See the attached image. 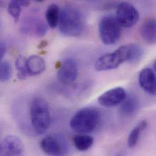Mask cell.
I'll return each instance as SVG.
<instances>
[{"label": "cell", "mask_w": 156, "mask_h": 156, "mask_svg": "<svg viewBox=\"0 0 156 156\" xmlns=\"http://www.w3.org/2000/svg\"><path fill=\"white\" fill-rule=\"evenodd\" d=\"M58 29L68 37H77L83 32L85 23L81 12L73 6H67L60 12Z\"/></svg>", "instance_id": "cell-1"}, {"label": "cell", "mask_w": 156, "mask_h": 156, "mask_svg": "<svg viewBox=\"0 0 156 156\" xmlns=\"http://www.w3.org/2000/svg\"><path fill=\"white\" fill-rule=\"evenodd\" d=\"M30 117L32 126L38 134H44L49 128L51 114L47 101L42 97L34 98L30 103Z\"/></svg>", "instance_id": "cell-2"}, {"label": "cell", "mask_w": 156, "mask_h": 156, "mask_svg": "<svg viewBox=\"0 0 156 156\" xmlns=\"http://www.w3.org/2000/svg\"><path fill=\"white\" fill-rule=\"evenodd\" d=\"M100 119L99 112L92 108H85L77 111L70 121V126L75 132L87 134L97 126Z\"/></svg>", "instance_id": "cell-3"}, {"label": "cell", "mask_w": 156, "mask_h": 156, "mask_svg": "<svg viewBox=\"0 0 156 156\" xmlns=\"http://www.w3.org/2000/svg\"><path fill=\"white\" fill-rule=\"evenodd\" d=\"M129 61V51L127 44L121 46L112 53L101 56L95 64L97 71L101 72L115 69L124 62Z\"/></svg>", "instance_id": "cell-4"}, {"label": "cell", "mask_w": 156, "mask_h": 156, "mask_svg": "<svg viewBox=\"0 0 156 156\" xmlns=\"http://www.w3.org/2000/svg\"><path fill=\"white\" fill-rule=\"evenodd\" d=\"M121 27L115 17L106 16L102 18L99 23L98 30L103 43L110 46L118 42L121 36Z\"/></svg>", "instance_id": "cell-5"}, {"label": "cell", "mask_w": 156, "mask_h": 156, "mask_svg": "<svg viewBox=\"0 0 156 156\" xmlns=\"http://www.w3.org/2000/svg\"><path fill=\"white\" fill-rule=\"evenodd\" d=\"M41 150L49 156H64L68 153V144L65 138L60 134H50L40 142Z\"/></svg>", "instance_id": "cell-6"}, {"label": "cell", "mask_w": 156, "mask_h": 156, "mask_svg": "<svg viewBox=\"0 0 156 156\" xmlns=\"http://www.w3.org/2000/svg\"><path fill=\"white\" fill-rule=\"evenodd\" d=\"M139 18L138 10L131 4L123 2L118 5L115 18L122 27H132L138 22Z\"/></svg>", "instance_id": "cell-7"}, {"label": "cell", "mask_w": 156, "mask_h": 156, "mask_svg": "<svg viewBox=\"0 0 156 156\" xmlns=\"http://www.w3.org/2000/svg\"><path fill=\"white\" fill-rule=\"evenodd\" d=\"M23 152V143L15 136H7L0 142V156H21Z\"/></svg>", "instance_id": "cell-8"}, {"label": "cell", "mask_w": 156, "mask_h": 156, "mask_svg": "<svg viewBox=\"0 0 156 156\" xmlns=\"http://www.w3.org/2000/svg\"><path fill=\"white\" fill-rule=\"evenodd\" d=\"M126 97L125 90L121 87H116L109 89L98 98V101L101 106L105 107H113L120 105Z\"/></svg>", "instance_id": "cell-9"}, {"label": "cell", "mask_w": 156, "mask_h": 156, "mask_svg": "<svg viewBox=\"0 0 156 156\" xmlns=\"http://www.w3.org/2000/svg\"><path fill=\"white\" fill-rule=\"evenodd\" d=\"M78 74L77 62L74 60L69 58L62 63L58 71L57 77L61 83L65 84H70L76 80Z\"/></svg>", "instance_id": "cell-10"}, {"label": "cell", "mask_w": 156, "mask_h": 156, "mask_svg": "<svg viewBox=\"0 0 156 156\" xmlns=\"http://www.w3.org/2000/svg\"><path fill=\"white\" fill-rule=\"evenodd\" d=\"M139 83L140 86L145 92L151 95H156V75L152 69L145 68L140 73Z\"/></svg>", "instance_id": "cell-11"}, {"label": "cell", "mask_w": 156, "mask_h": 156, "mask_svg": "<svg viewBox=\"0 0 156 156\" xmlns=\"http://www.w3.org/2000/svg\"><path fill=\"white\" fill-rule=\"evenodd\" d=\"M48 30L47 26L43 21L34 18L27 19L23 24L21 30L26 34L41 37L45 35Z\"/></svg>", "instance_id": "cell-12"}, {"label": "cell", "mask_w": 156, "mask_h": 156, "mask_svg": "<svg viewBox=\"0 0 156 156\" xmlns=\"http://www.w3.org/2000/svg\"><path fill=\"white\" fill-rule=\"evenodd\" d=\"M140 108V102L139 98L135 95H126L125 100L121 103L120 110L122 115L126 117H133L137 114Z\"/></svg>", "instance_id": "cell-13"}, {"label": "cell", "mask_w": 156, "mask_h": 156, "mask_svg": "<svg viewBox=\"0 0 156 156\" xmlns=\"http://www.w3.org/2000/svg\"><path fill=\"white\" fill-rule=\"evenodd\" d=\"M140 34L144 41L154 44L156 41V22L154 18H151L144 21L140 29Z\"/></svg>", "instance_id": "cell-14"}, {"label": "cell", "mask_w": 156, "mask_h": 156, "mask_svg": "<svg viewBox=\"0 0 156 156\" xmlns=\"http://www.w3.org/2000/svg\"><path fill=\"white\" fill-rule=\"evenodd\" d=\"M27 72L30 76H37L44 72L46 68L44 60L40 56L32 55L26 60Z\"/></svg>", "instance_id": "cell-15"}, {"label": "cell", "mask_w": 156, "mask_h": 156, "mask_svg": "<svg viewBox=\"0 0 156 156\" xmlns=\"http://www.w3.org/2000/svg\"><path fill=\"white\" fill-rule=\"evenodd\" d=\"M73 143L77 150L86 151L93 145L94 139L87 134L79 133L73 137Z\"/></svg>", "instance_id": "cell-16"}, {"label": "cell", "mask_w": 156, "mask_h": 156, "mask_svg": "<svg viewBox=\"0 0 156 156\" xmlns=\"http://www.w3.org/2000/svg\"><path fill=\"white\" fill-rule=\"evenodd\" d=\"M147 125V122L146 120H142L131 130L128 140V147L130 148H134L137 145L140 140V136L146 129Z\"/></svg>", "instance_id": "cell-17"}, {"label": "cell", "mask_w": 156, "mask_h": 156, "mask_svg": "<svg viewBox=\"0 0 156 156\" xmlns=\"http://www.w3.org/2000/svg\"><path fill=\"white\" fill-rule=\"evenodd\" d=\"M60 12L59 7L55 4H51L48 7L46 12V19L51 28L54 29L58 26Z\"/></svg>", "instance_id": "cell-18"}, {"label": "cell", "mask_w": 156, "mask_h": 156, "mask_svg": "<svg viewBox=\"0 0 156 156\" xmlns=\"http://www.w3.org/2000/svg\"><path fill=\"white\" fill-rule=\"evenodd\" d=\"M26 60L23 56H20L16 60V68L18 70V77L24 80L29 75L26 66Z\"/></svg>", "instance_id": "cell-19"}, {"label": "cell", "mask_w": 156, "mask_h": 156, "mask_svg": "<svg viewBox=\"0 0 156 156\" xmlns=\"http://www.w3.org/2000/svg\"><path fill=\"white\" fill-rule=\"evenodd\" d=\"M12 67L7 62L0 63V82L9 80L12 76Z\"/></svg>", "instance_id": "cell-20"}, {"label": "cell", "mask_w": 156, "mask_h": 156, "mask_svg": "<svg viewBox=\"0 0 156 156\" xmlns=\"http://www.w3.org/2000/svg\"><path fill=\"white\" fill-rule=\"evenodd\" d=\"M8 12L15 22H17L20 17L21 6L16 2L13 0H10L8 5Z\"/></svg>", "instance_id": "cell-21"}, {"label": "cell", "mask_w": 156, "mask_h": 156, "mask_svg": "<svg viewBox=\"0 0 156 156\" xmlns=\"http://www.w3.org/2000/svg\"><path fill=\"white\" fill-rule=\"evenodd\" d=\"M5 51H6L5 46L3 43H0V62L5 55Z\"/></svg>", "instance_id": "cell-22"}, {"label": "cell", "mask_w": 156, "mask_h": 156, "mask_svg": "<svg viewBox=\"0 0 156 156\" xmlns=\"http://www.w3.org/2000/svg\"><path fill=\"white\" fill-rule=\"evenodd\" d=\"M17 3H18L21 7L22 6H28L30 4V1L31 0H13Z\"/></svg>", "instance_id": "cell-23"}, {"label": "cell", "mask_w": 156, "mask_h": 156, "mask_svg": "<svg viewBox=\"0 0 156 156\" xmlns=\"http://www.w3.org/2000/svg\"><path fill=\"white\" fill-rule=\"evenodd\" d=\"M48 44V42L46 41H43L40 43V45H39V48H45Z\"/></svg>", "instance_id": "cell-24"}, {"label": "cell", "mask_w": 156, "mask_h": 156, "mask_svg": "<svg viewBox=\"0 0 156 156\" xmlns=\"http://www.w3.org/2000/svg\"><path fill=\"white\" fill-rule=\"evenodd\" d=\"M32 1H36V2H42L44 0H32Z\"/></svg>", "instance_id": "cell-25"}, {"label": "cell", "mask_w": 156, "mask_h": 156, "mask_svg": "<svg viewBox=\"0 0 156 156\" xmlns=\"http://www.w3.org/2000/svg\"><path fill=\"white\" fill-rule=\"evenodd\" d=\"M1 0H0V5H1Z\"/></svg>", "instance_id": "cell-26"}]
</instances>
